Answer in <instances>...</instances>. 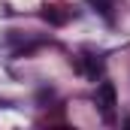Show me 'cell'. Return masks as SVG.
<instances>
[{
  "label": "cell",
  "mask_w": 130,
  "mask_h": 130,
  "mask_svg": "<svg viewBox=\"0 0 130 130\" xmlns=\"http://www.w3.org/2000/svg\"><path fill=\"white\" fill-rule=\"evenodd\" d=\"M94 103L100 106V115H103V121H115V106H118V94H115V85L112 82H100L97 85V94H94Z\"/></svg>",
  "instance_id": "6da1fadb"
},
{
  "label": "cell",
  "mask_w": 130,
  "mask_h": 130,
  "mask_svg": "<svg viewBox=\"0 0 130 130\" xmlns=\"http://www.w3.org/2000/svg\"><path fill=\"white\" fill-rule=\"evenodd\" d=\"M103 70H106V61H103L100 55H94V52H85V55L79 58V73L88 76L91 82L103 79Z\"/></svg>",
  "instance_id": "7a4b0ae2"
},
{
  "label": "cell",
  "mask_w": 130,
  "mask_h": 130,
  "mask_svg": "<svg viewBox=\"0 0 130 130\" xmlns=\"http://www.w3.org/2000/svg\"><path fill=\"white\" fill-rule=\"evenodd\" d=\"M39 15H42V21H48V24H55V27H64L67 21H70V9L61 6V3H45Z\"/></svg>",
  "instance_id": "3957f363"
},
{
  "label": "cell",
  "mask_w": 130,
  "mask_h": 130,
  "mask_svg": "<svg viewBox=\"0 0 130 130\" xmlns=\"http://www.w3.org/2000/svg\"><path fill=\"white\" fill-rule=\"evenodd\" d=\"M91 6L97 9V12L109 21V24L115 21V0H91Z\"/></svg>",
  "instance_id": "277c9868"
}]
</instances>
